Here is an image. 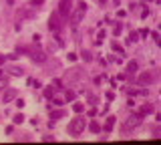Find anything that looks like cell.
Returning <instances> with one entry per match:
<instances>
[{
  "instance_id": "1",
  "label": "cell",
  "mask_w": 161,
  "mask_h": 145,
  "mask_svg": "<svg viewBox=\"0 0 161 145\" xmlns=\"http://www.w3.org/2000/svg\"><path fill=\"white\" fill-rule=\"evenodd\" d=\"M85 14H87V4H85V2H79V6L69 14V16H71V22H73V26H79V24L83 22Z\"/></svg>"
},
{
  "instance_id": "2",
  "label": "cell",
  "mask_w": 161,
  "mask_h": 145,
  "mask_svg": "<svg viewBox=\"0 0 161 145\" xmlns=\"http://www.w3.org/2000/svg\"><path fill=\"white\" fill-rule=\"evenodd\" d=\"M85 127H87V121H85L83 117H75L73 121L69 123V133L71 135H80L85 131Z\"/></svg>"
},
{
  "instance_id": "3",
  "label": "cell",
  "mask_w": 161,
  "mask_h": 145,
  "mask_svg": "<svg viewBox=\"0 0 161 145\" xmlns=\"http://www.w3.org/2000/svg\"><path fill=\"white\" fill-rule=\"evenodd\" d=\"M141 119H143V113H135V115H131V117L125 121L123 129H125V131H135L139 125H141Z\"/></svg>"
},
{
  "instance_id": "4",
  "label": "cell",
  "mask_w": 161,
  "mask_h": 145,
  "mask_svg": "<svg viewBox=\"0 0 161 145\" xmlns=\"http://www.w3.org/2000/svg\"><path fill=\"white\" fill-rule=\"evenodd\" d=\"M16 97H18V91L8 87V89H4V93H2V103H10V101H14Z\"/></svg>"
},
{
  "instance_id": "5",
  "label": "cell",
  "mask_w": 161,
  "mask_h": 145,
  "mask_svg": "<svg viewBox=\"0 0 161 145\" xmlns=\"http://www.w3.org/2000/svg\"><path fill=\"white\" fill-rule=\"evenodd\" d=\"M71 4H73V0H61V4H58V16H69L71 14Z\"/></svg>"
},
{
  "instance_id": "6",
  "label": "cell",
  "mask_w": 161,
  "mask_h": 145,
  "mask_svg": "<svg viewBox=\"0 0 161 145\" xmlns=\"http://www.w3.org/2000/svg\"><path fill=\"white\" fill-rule=\"evenodd\" d=\"M34 16H36L34 8H22V10L18 12V16H16V22H20L22 18H34Z\"/></svg>"
},
{
  "instance_id": "7",
  "label": "cell",
  "mask_w": 161,
  "mask_h": 145,
  "mask_svg": "<svg viewBox=\"0 0 161 145\" xmlns=\"http://www.w3.org/2000/svg\"><path fill=\"white\" fill-rule=\"evenodd\" d=\"M48 28L53 32H58L61 30V24H58V12H53L50 14V18H48Z\"/></svg>"
},
{
  "instance_id": "8",
  "label": "cell",
  "mask_w": 161,
  "mask_h": 145,
  "mask_svg": "<svg viewBox=\"0 0 161 145\" xmlns=\"http://www.w3.org/2000/svg\"><path fill=\"white\" fill-rule=\"evenodd\" d=\"M30 58H32L34 63H44V61H46V54L40 53V50H36V53H30Z\"/></svg>"
},
{
  "instance_id": "9",
  "label": "cell",
  "mask_w": 161,
  "mask_h": 145,
  "mask_svg": "<svg viewBox=\"0 0 161 145\" xmlns=\"http://www.w3.org/2000/svg\"><path fill=\"white\" fill-rule=\"evenodd\" d=\"M139 83L141 85H151L153 83V77H151L149 72H143V75H139Z\"/></svg>"
},
{
  "instance_id": "10",
  "label": "cell",
  "mask_w": 161,
  "mask_h": 145,
  "mask_svg": "<svg viewBox=\"0 0 161 145\" xmlns=\"http://www.w3.org/2000/svg\"><path fill=\"white\" fill-rule=\"evenodd\" d=\"M65 111H62V109H57V111H50V121H57V119H62V117H65Z\"/></svg>"
},
{
  "instance_id": "11",
  "label": "cell",
  "mask_w": 161,
  "mask_h": 145,
  "mask_svg": "<svg viewBox=\"0 0 161 145\" xmlns=\"http://www.w3.org/2000/svg\"><path fill=\"white\" fill-rule=\"evenodd\" d=\"M153 111H155V107H153V105H151V103H145V105L141 107V111H139V113H143V115H149V113H153Z\"/></svg>"
},
{
  "instance_id": "12",
  "label": "cell",
  "mask_w": 161,
  "mask_h": 145,
  "mask_svg": "<svg viewBox=\"0 0 161 145\" xmlns=\"http://www.w3.org/2000/svg\"><path fill=\"white\" fill-rule=\"evenodd\" d=\"M8 72H10L12 77H22V75H24V71L20 69V67H10V69H8Z\"/></svg>"
},
{
  "instance_id": "13",
  "label": "cell",
  "mask_w": 161,
  "mask_h": 145,
  "mask_svg": "<svg viewBox=\"0 0 161 145\" xmlns=\"http://www.w3.org/2000/svg\"><path fill=\"white\" fill-rule=\"evenodd\" d=\"M137 69H139V67H137V63H135V61L127 63V72H129V75H131V72H137Z\"/></svg>"
},
{
  "instance_id": "14",
  "label": "cell",
  "mask_w": 161,
  "mask_h": 145,
  "mask_svg": "<svg viewBox=\"0 0 161 145\" xmlns=\"http://www.w3.org/2000/svg\"><path fill=\"white\" fill-rule=\"evenodd\" d=\"M113 125H115V117H109V119H107V123H105V127H103V129H105V131H113Z\"/></svg>"
},
{
  "instance_id": "15",
  "label": "cell",
  "mask_w": 161,
  "mask_h": 145,
  "mask_svg": "<svg viewBox=\"0 0 161 145\" xmlns=\"http://www.w3.org/2000/svg\"><path fill=\"white\" fill-rule=\"evenodd\" d=\"M89 129H91L93 133H99V131H101V125H99L97 121H91V123H89Z\"/></svg>"
},
{
  "instance_id": "16",
  "label": "cell",
  "mask_w": 161,
  "mask_h": 145,
  "mask_svg": "<svg viewBox=\"0 0 161 145\" xmlns=\"http://www.w3.org/2000/svg\"><path fill=\"white\" fill-rule=\"evenodd\" d=\"M137 40H139V32H131L129 38H127V42H129V44H131V42H137Z\"/></svg>"
},
{
  "instance_id": "17",
  "label": "cell",
  "mask_w": 161,
  "mask_h": 145,
  "mask_svg": "<svg viewBox=\"0 0 161 145\" xmlns=\"http://www.w3.org/2000/svg\"><path fill=\"white\" fill-rule=\"evenodd\" d=\"M44 97H46V99L54 97V89H53V87H46V89H44Z\"/></svg>"
},
{
  "instance_id": "18",
  "label": "cell",
  "mask_w": 161,
  "mask_h": 145,
  "mask_svg": "<svg viewBox=\"0 0 161 145\" xmlns=\"http://www.w3.org/2000/svg\"><path fill=\"white\" fill-rule=\"evenodd\" d=\"M50 99H53V105H58V107L65 103V99H61V97H50Z\"/></svg>"
},
{
  "instance_id": "19",
  "label": "cell",
  "mask_w": 161,
  "mask_h": 145,
  "mask_svg": "<svg viewBox=\"0 0 161 145\" xmlns=\"http://www.w3.org/2000/svg\"><path fill=\"white\" fill-rule=\"evenodd\" d=\"M83 61H87V63L93 61V57H91V53H89V50H83Z\"/></svg>"
},
{
  "instance_id": "20",
  "label": "cell",
  "mask_w": 161,
  "mask_h": 145,
  "mask_svg": "<svg viewBox=\"0 0 161 145\" xmlns=\"http://www.w3.org/2000/svg\"><path fill=\"white\" fill-rule=\"evenodd\" d=\"M22 121H24V115H20V113H18V115H14V123H16V125H20Z\"/></svg>"
},
{
  "instance_id": "21",
  "label": "cell",
  "mask_w": 161,
  "mask_h": 145,
  "mask_svg": "<svg viewBox=\"0 0 161 145\" xmlns=\"http://www.w3.org/2000/svg\"><path fill=\"white\" fill-rule=\"evenodd\" d=\"M147 93H149V89H139V91H135V95H141V97H147Z\"/></svg>"
},
{
  "instance_id": "22",
  "label": "cell",
  "mask_w": 161,
  "mask_h": 145,
  "mask_svg": "<svg viewBox=\"0 0 161 145\" xmlns=\"http://www.w3.org/2000/svg\"><path fill=\"white\" fill-rule=\"evenodd\" d=\"M73 109H75V113H80V111H83V103H75Z\"/></svg>"
},
{
  "instance_id": "23",
  "label": "cell",
  "mask_w": 161,
  "mask_h": 145,
  "mask_svg": "<svg viewBox=\"0 0 161 145\" xmlns=\"http://www.w3.org/2000/svg\"><path fill=\"white\" fill-rule=\"evenodd\" d=\"M44 0H30V6H42Z\"/></svg>"
},
{
  "instance_id": "24",
  "label": "cell",
  "mask_w": 161,
  "mask_h": 145,
  "mask_svg": "<svg viewBox=\"0 0 161 145\" xmlns=\"http://www.w3.org/2000/svg\"><path fill=\"white\" fill-rule=\"evenodd\" d=\"M121 30H123V28H121V24H117V26L113 28V35H115V36H119V35H121Z\"/></svg>"
},
{
  "instance_id": "25",
  "label": "cell",
  "mask_w": 161,
  "mask_h": 145,
  "mask_svg": "<svg viewBox=\"0 0 161 145\" xmlns=\"http://www.w3.org/2000/svg\"><path fill=\"white\" fill-rule=\"evenodd\" d=\"M149 35H151V32H149V28H143V30L139 32V36H143V38H147Z\"/></svg>"
},
{
  "instance_id": "26",
  "label": "cell",
  "mask_w": 161,
  "mask_h": 145,
  "mask_svg": "<svg viewBox=\"0 0 161 145\" xmlns=\"http://www.w3.org/2000/svg\"><path fill=\"white\" fill-rule=\"evenodd\" d=\"M65 99H67V101H73V99H75V93H73V91H67V97H65Z\"/></svg>"
},
{
  "instance_id": "27",
  "label": "cell",
  "mask_w": 161,
  "mask_h": 145,
  "mask_svg": "<svg viewBox=\"0 0 161 145\" xmlns=\"http://www.w3.org/2000/svg\"><path fill=\"white\" fill-rule=\"evenodd\" d=\"M105 97H107V101H113V99H115V93H113V91H109Z\"/></svg>"
},
{
  "instance_id": "28",
  "label": "cell",
  "mask_w": 161,
  "mask_h": 145,
  "mask_svg": "<svg viewBox=\"0 0 161 145\" xmlns=\"http://www.w3.org/2000/svg\"><path fill=\"white\" fill-rule=\"evenodd\" d=\"M67 58H69V61H77V54H75V53H69V54H67Z\"/></svg>"
},
{
  "instance_id": "29",
  "label": "cell",
  "mask_w": 161,
  "mask_h": 145,
  "mask_svg": "<svg viewBox=\"0 0 161 145\" xmlns=\"http://www.w3.org/2000/svg\"><path fill=\"white\" fill-rule=\"evenodd\" d=\"M111 46H113V50H117V53H121V50H123V49H121V46H119V44H117V42H113V44H111Z\"/></svg>"
},
{
  "instance_id": "30",
  "label": "cell",
  "mask_w": 161,
  "mask_h": 145,
  "mask_svg": "<svg viewBox=\"0 0 161 145\" xmlns=\"http://www.w3.org/2000/svg\"><path fill=\"white\" fill-rule=\"evenodd\" d=\"M147 16H149V8H145V10L141 12V18H147Z\"/></svg>"
},
{
  "instance_id": "31",
  "label": "cell",
  "mask_w": 161,
  "mask_h": 145,
  "mask_svg": "<svg viewBox=\"0 0 161 145\" xmlns=\"http://www.w3.org/2000/svg\"><path fill=\"white\" fill-rule=\"evenodd\" d=\"M16 105H18V109H22L24 107V101L22 99H16Z\"/></svg>"
},
{
  "instance_id": "32",
  "label": "cell",
  "mask_w": 161,
  "mask_h": 145,
  "mask_svg": "<svg viewBox=\"0 0 161 145\" xmlns=\"http://www.w3.org/2000/svg\"><path fill=\"white\" fill-rule=\"evenodd\" d=\"M105 38V30H99V36H97V40H103Z\"/></svg>"
},
{
  "instance_id": "33",
  "label": "cell",
  "mask_w": 161,
  "mask_h": 145,
  "mask_svg": "<svg viewBox=\"0 0 161 145\" xmlns=\"http://www.w3.org/2000/svg\"><path fill=\"white\" fill-rule=\"evenodd\" d=\"M151 36H153V38H155V42H157V44H159V32H153V35H151Z\"/></svg>"
},
{
  "instance_id": "34",
  "label": "cell",
  "mask_w": 161,
  "mask_h": 145,
  "mask_svg": "<svg viewBox=\"0 0 161 145\" xmlns=\"http://www.w3.org/2000/svg\"><path fill=\"white\" fill-rule=\"evenodd\" d=\"M2 87H6V81H4V79L0 81V89H2Z\"/></svg>"
},
{
  "instance_id": "35",
  "label": "cell",
  "mask_w": 161,
  "mask_h": 145,
  "mask_svg": "<svg viewBox=\"0 0 161 145\" xmlns=\"http://www.w3.org/2000/svg\"><path fill=\"white\" fill-rule=\"evenodd\" d=\"M6 2H8V4H10V6H12V4H14V0H6Z\"/></svg>"
},
{
  "instance_id": "36",
  "label": "cell",
  "mask_w": 161,
  "mask_h": 145,
  "mask_svg": "<svg viewBox=\"0 0 161 145\" xmlns=\"http://www.w3.org/2000/svg\"><path fill=\"white\" fill-rule=\"evenodd\" d=\"M4 58H6V57H0V65H2V63H4Z\"/></svg>"
},
{
  "instance_id": "37",
  "label": "cell",
  "mask_w": 161,
  "mask_h": 145,
  "mask_svg": "<svg viewBox=\"0 0 161 145\" xmlns=\"http://www.w3.org/2000/svg\"><path fill=\"white\" fill-rule=\"evenodd\" d=\"M143 2H149V0H143Z\"/></svg>"
},
{
  "instance_id": "38",
  "label": "cell",
  "mask_w": 161,
  "mask_h": 145,
  "mask_svg": "<svg viewBox=\"0 0 161 145\" xmlns=\"http://www.w3.org/2000/svg\"><path fill=\"white\" fill-rule=\"evenodd\" d=\"M99 2H105V0H99Z\"/></svg>"
}]
</instances>
